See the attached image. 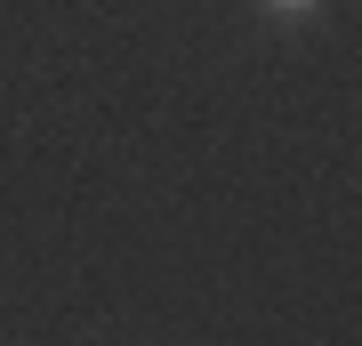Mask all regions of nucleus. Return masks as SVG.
Segmentation results:
<instances>
[{
  "mask_svg": "<svg viewBox=\"0 0 362 346\" xmlns=\"http://www.w3.org/2000/svg\"><path fill=\"white\" fill-rule=\"evenodd\" d=\"M266 8H274V16H298V8H314V0H266Z\"/></svg>",
  "mask_w": 362,
  "mask_h": 346,
  "instance_id": "nucleus-1",
  "label": "nucleus"
}]
</instances>
